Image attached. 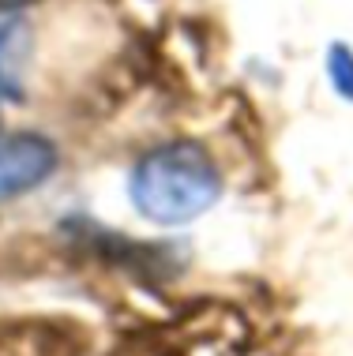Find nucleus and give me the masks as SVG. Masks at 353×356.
<instances>
[{"instance_id":"1","label":"nucleus","mask_w":353,"mask_h":356,"mask_svg":"<svg viewBox=\"0 0 353 356\" xmlns=\"http://www.w3.org/2000/svg\"><path fill=\"white\" fill-rule=\"evenodd\" d=\"M222 195V172L196 139H169L143 150L128 172V199L155 225H185Z\"/></svg>"},{"instance_id":"2","label":"nucleus","mask_w":353,"mask_h":356,"mask_svg":"<svg viewBox=\"0 0 353 356\" xmlns=\"http://www.w3.org/2000/svg\"><path fill=\"white\" fill-rule=\"evenodd\" d=\"M61 165V150L42 131L0 136V203L38 191Z\"/></svg>"},{"instance_id":"3","label":"nucleus","mask_w":353,"mask_h":356,"mask_svg":"<svg viewBox=\"0 0 353 356\" xmlns=\"http://www.w3.org/2000/svg\"><path fill=\"white\" fill-rule=\"evenodd\" d=\"M31 56V26L23 19L0 23V98H23V75Z\"/></svg>"},{"instance_id":"4","label":"nucleus","mask_w":353,"mask_h":356,"mask_svg":"<svg viewBox=\"0 0 353 356\" xmlns=\"http://www.w3.org/2000/svg\"><path fill=\"white\" fill-rule=\"evenodd\" d=\"M323 68H327V79L335 86V94L342 102H353V49L346 42H335L323 56Z\"/></svg>"},{"instance_id":"5","label":"nucleus","mask_w":353,"mask_h":356,"mask_svg":"<svg viewBox=\"0 0 353 356\" xmlns=\"http://www.w3.org/2000/svg\"><path fill=\"white\" fill-rule=\"evenodd\" d=\"M34 0H0V12H15V8H26Z\"/></svg>"}]
</instances>
